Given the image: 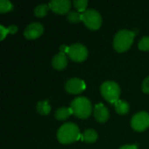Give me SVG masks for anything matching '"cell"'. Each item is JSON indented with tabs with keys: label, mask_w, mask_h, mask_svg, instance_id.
I'll return each mask as SVG.
<instances>
[{
	"label": "cell",
	"mask_w": 149,
	"mask_h": 149,
	"mask_svg": "<svg viewBox=\"0 0 149 149\" xmlns=\"http://www.w3.org/2000/svg\"><path fill=\"white\" fill-rule=\"evenodd\" d=\"M93 115H94L95 120L100 123L107 122L110 117L108 109L102 103H99L95 105L94 109H93Z\"/></svg>",
	"instance_id": "obj_11"
},
{
	"label": "cell",
	"mask_w": 149,
	"mask_h": 149,
	"mask_svg": "<svg viewBox=\"0 0 149 149\" xmlns=\"http://www.w3.org/2000/svg\"><path fill=\"white\" fill-rule=\"evenodd\" d=\"M37 111L41 115H47L51 112V107L46 100L39 101L37 105Z\"/></svg>",
	"instance_id": "obj_16"
},
{
	"label": "cell",
	"mask_w": 149,
	"mask_h": 149,
	"mask_svg": "<svg viewBox=\"0 0 149 149\" xmlns=\"http://www.w3.org/2000/svg\"><path fill=\"white\" fill-rule=\"evenodd\" d=\"M44 32V27L40 23H31L26 26L24 35L27 39H35L39 38Z\"/></svg>",
	"instance_id": "obj_9"
},
{
	"label": "cell",
	"mask_w": 149,
	"mask_h": 149,
	"mask_svg": "<svg viewBox=\"0 0 149 149\" xmlns=\"http://www.w3.org/2000/svg\"><path fill=\"white\" fill-rule=\"evenodd\" d=\"M131 126L137 132L145 131L149 127V114L146 112L137 113L131 120Z\"/></svg>",
	"instance_id": "obj_7"
},
{
	"label": "cell",
	"mask_w": 149,
	"mask_h": 149,
	"mask_svg": "<svg viewBox=\"0 0 149 149\" xmlns=\"http://www.w3.org/2000/svg\"><path fill=\"white\" fill-rule=\"evenodd\" d=\"M67 55L70 57L72 60L79 63V62H83L84 60L86 59L88 56V52L85 45L77 43L69 46V51Z\"/></svg>",
	"instance_id": "obj_6"
},
{
	"label": "cell",
	"mask_w": 149,
	"mask_h": 149,
	"mask_svg": "<svg viewBox=\"0 0 149 149\" xmlns=\"http://www.w3.org/2000/svg\"><path fill=\"white\" fill-rule=\"evenodd\" d=\"M114 107H115L116 112L119 114H121V115H124V114L127 113L128 111H129V108H130L127 102H126L124 100H119L114 104Z\"/></svg>",
	"instance_id": "obj_15"
},
{
	"label": "cell",
	"mask_w": 149,
	"mask_h": 149,
	"mask_svg": "<svg viewBox=\"0 0 149 149\" xmlns=\"http://www.w3.org/2000/svg\"><path fill=\"white\" fill-rule=\"evenodd\" d=\"M82 21L90 30H98L102 24V17L99 11L90 9L82 13Z\"/></svg>",
	"instance_id": "obj_5"
},
{
	"label": "cell",
	"mask_w": 149,
	"mask_h": 149,
	"mask_svg": "<svg viewBox=\"0 0 149 149\" xmlns=\"http://www.w3.org/2000/svg\"><path fill=\"white\" fill-rule=\"evenodd\" d=\"M65 89L68 93L77 94L86 89V83L79 78H72L65 82Z\"/></svg>",
	"instance_id": "obj_8"
},
{
	"label": "cell",
	"mask_w": 149,
	"mask_h": 149,
	"mask_svg": "<svg viewBox=\"0 0 149 149\" xmlns=\"http://www.w3.org/2000/svg\"><path fill=\"white\" fill-rule=\"evenodd\" d=\"M0 31H1L0 39H1V40H3V39H4V38L7 36V34H8V33H10V32H9V30H8V28H5L4 26L1 25V26H0Z\"/></svg>",
	"instance_id": "obj_23"
},
{
	"label": "cell",
	"mask_w": 149,
	"mask_h": 149,
	"mask_svg": "<svg viewBox=\"0 0 149 149\" xmlns=\"http://www.w3.org/2000/svg\"><path fill=\"white\" fill-rule=\"evenodd\" d=\"M80 137V131L78 126L72 122L62 125L58 130L57 138L62 144H71L78 141Z\"/></svg>",
	"instance_id": "obj_1"
},
{
	"label": "cell",
	"mask_w": 149,
	"mask_h": 149,
	"mask_svg": "<svg viewBox=\"0 0 149 149\" xmlns=\"http://www.w3.org/2000/svg\"><path fill=\"white\" fill-rule=\"evenodd\" d=\"M134 32L128 30H121L118 31L113 39V47L118 52L127 51L133 45L134 39Z\"/></svg>",
	"instance_id": "obj_2"
},
{
	"label": "cell",
	"mask_w": 149,
	"mask_h": 149,
	"mask_svg": "<svg viewBox=\"0 0 149 149\" xmlns=\"http://www.w3.org/2000/svg\"><path fill=\"white\" fill-rule=\"evenodd\" d=\"M49 9H50L49 4H45V3L38 4L34 9V14L38 17H45Z\"/></svg>",
	"instance_id": "obj_17"
},
{
	"label": "cell",
	"mask_w": 149,
	"mask_h": 149,
	"mask_svg": "<svg viewBox=\"0 0 149 149\" xmlns=\"http://www.w3.org/2000/svg\"><path fill=\"white\" fill-rule=\"evenodd\" d=\"M8 30H9V32L10 34H14L17 31V27L16 25H10L8 27Z\"/></svg>",
	"instance_id": "obj_24"
},
{
	"label": "cell",
	"mask_w": 149,
	"mask_h": 149,
	"mask_svg": "<svg viewBox=\"0 0 149 149\" xmlns=\"http://www.w3.org/2000/svg\"><path fill=\"white\" fill-rule=\"evenodd\" d=\"M13 9V5L8 0H1L0 1V11L1 13H4L10 11Z\"/></svg>",
	"instance_id": "obj_19"
},
{
	"label": "cell",
	"mask_w": 149,
	"mask_h": 149,
	"mask_svg": "<svg viewBox=\"0 0 149 149\" xmlns=\"http://www.w3.org/2000/svg\"><path fill=\"white\" fill-rule=\"evenodd\" d=\"M98 139V134L93 129H86L82 134V141L86 143H93Z\"/></svg>",
	"instance_id": "obj_13"
},
{
	"label": "cell",
	"mask_w": 149,
	"mask_h": 149,
	"mask_svg": "<svg viewBox=\"0 0 149 149\" xmlns=\"http://www.w3.org/2000/svg\"><path fill=\"white\" fill-rule=\"evenodd\" d=\"M67 63H68L67 57L63 52H59L57 55H55L52 61V65L53 68L56 70H58V71L65 69L67 65Z\"/></svg>",
	"instance_id": "obj_12"
},
{
	"label": "cell",
	"mask_w": 149,
	"mask_h": 149,
	"mask_svg": "<svg viewBox=\"0 0 149 149\" xmlns=\"http://www.w3.org/2000/svg\"><path fill=\"white\" fill-rule=\"evenodd\" d=\"M100 92L105 100L111 103L115 104L120 96V88L114 81H106L100 86Z\"/></svg>",
	"instance_id": "obj_4"
},
{
	"label": "cell",
	"mask_w": 149,
	"mask_h": 149,
	"mask_svg": "<svg viewBox=\"0 0 149 149\" xmlns=\"http://www.w3.org/2000/svg\"><path fill=\"white\" fill-rule=\"evenodd\" d=\"M139 49L141 51H149V37H143L139 42Z\"/></svg>",
	"instance_id": "obj_21"
},
{
	"label": "cell",
	"mask_w": 149,
	"mask_h": 149,
	"mask_svg": "<svg viewBox=\"0 0 149 149\" xmlns=\"http://www.w3.org/2000/svg\"><path fill=\"white\" fill-rule=\"evenodd\" d=\"M68 51H69V46H66V45H61L60 46V52H63V53H68Z\"/></svg>",
	"instance_id": "obj_25"
},
{
	"label": "cell",
	"mask_w": 149,
	"mask_h": 149,
	"mask_svg": "<svg viewBox=\"0 0 149 149\" xmlns=\"http://www.w3.org/2000/svg\"><path fill=\"white\" fill-rule=\"evenodd\" d=\"M120 149H138V148L135 145H125L122 146Z\"/></svg>",
	"instance_id": "obj_26"
},
{
	"label": "cell",
	"mask_w": 149,
	"mask_h": 149,
	"mask_svg": "<svg viewBox=\"0 0 149 149\" xmlns=\"http://www.w3.org/2000/svg\"><path fill=\"white\" fill-rule=\"evenodd\" d=\"M71 109L72 113L79 119H86L91 115L92 104L91 101L86 97L75 98L71 103Z\"/></svg>",
	"instance_id": "obj_3"
},
{
	"label": "cell",
	"mask_w": 149,
	"mask_h": 149,
	"mask_svg": "<svg viewBox=\"0 0 149 149\" xmlns=\"http://www.w3.org/2000/svg\"><path fill=\"white\" fill-rule=\"evenodd\" d=\"M67 19L70 23H79V21H82V14L77 11H70L67 14Z\"/></svg>",
	"instance_id": "obj_18"
},
{
	"label": "cell",
	"mask_w": 149,
	"mask_h": 149,
	"mask_svg": "<svg viewBox=\"0 0 149 149\" xmlns=\"http://www.w3.org/2000/svg\"><path fill=\"white\" fill-rule=\"evenodd\" d=\"M142 91L145 93H149V77L146 78L142 83Z\"/></svg>",
	"instance_id": "obj_22"
},
{
	"label": "cell",
	"mask_w": 149,
	"mask_h": 149,
	"mask_svg": "<svg viewBox=\"0 0 149 149\" xmlns=\"http://www.w3.org/2000/svg\"><path fill=\"white\" fill-rule=\"evenodd\" d=\"M87 3H88L87 0H74L73 1V4L79 11H84L87 6Z\"/></svg>",
	"instance_id": "obj_20"
},
{
	"label": "cell",
	"mask_w": 149,
	"mask_h": 149,
	"mask_svg": "<svg viewBox=\"0 0 149 149\" xmlns=\"http://www.w3.org/2000/svg\"><path fill=\"white\" fill-rule=\"evenodd\" d=\"M71 114H73L71 107H60V108H58L56 111V113H55V118L57 120H65Z\"/></svg>",
	"instance_id": "obj_14"
},
{
	"label": "cell",
	"mask_w": 149,
	"mask_h": 149,
	"mask_svg": "<svg viewBox=\"0 0 149 149\" xmlns=\"http://www.w3.org/2000/svg\"><path fill=\"white\" fill-rule=\"evenodd\" d=\"M49 7L57 14H68L71 8V2L69 0H52L49 3Z\"/></svg>",
	"instance_id": "obj_10"
}]
</instances>
